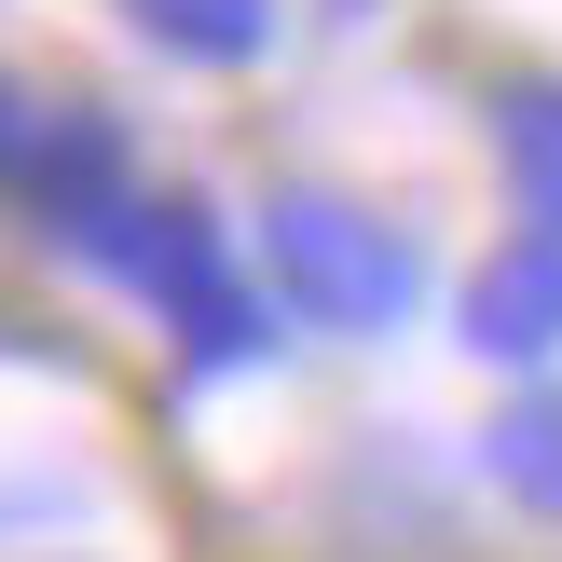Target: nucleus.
I'll return each mask as SVG.
<instances>
[{"instance_id": "obj_3", "label": "nucleus", "mask_w": 562, "mask_h": 562, "mask_svg": "<svg viewBox=\"0 0 562 562\" xmlns=\"http://www.w3.org/2000/svg\"><path fill=\"white\" fill-rule=\"evenodd\" d=\"M494 467H508L536 508H562V412H508V426H494Z\"/></svg>"}, {"instance_id": "obj_1", "label": "nucleus", "mask_w": 562, "mask_h": 562, "mask_svg": "<svg viewBox=\"0 0 562 562\" xmlns=\"http://www.w3.org/2000/svg\"><path fill=\"white\" fill-rule=\"evenodd\" d=\"M274 261H289V289L316 302V316H344V329H384L412 302V261L384 234H357L344 206H274Z\"/></svg>"}, {"instance_id": "obj_4", "label": "nucleus", "mask_w": 562, "mask_h": 562, "mask_svg": "<svg viewBox=\"0 0 562 562\" xmlns=\"http://www.w3.org/2000/svg\"><path fill=\"white\" fill-rule=\"evenodd\" d=\"M508 151H521V192L562 220V97H521L508 110Z\"/></svg>"}, {"instance_id": "obj_2", "label": "nucleus", "mask_w": 562, "mask_h": 562, "mask_svg": "<svg viewBox=\"0 0 562 562\" xmlns=\"http://www.w3.org/2000/svg\"><path fill=\"white\" fill-rule=\"evenodd\" d=\"M467 329H481L494 357H536V344H562V261H549V247L494 261V274H481V316H467Z\"/></svg>"}, {"instance_id": "obj_5", "label": "nucleus", "mask_w": 562, "mask_h": 562, "mask_svg": "<svg viewBox=\"0 0 562 562\" xmlns=\"http://www.w3.org/2000/svg\"><path fill=\"white\" fill-rule=\"evenodd\" d=\"M151 27H179V42H247L261 0H151Z\"/></svg>"}]
</instances>
